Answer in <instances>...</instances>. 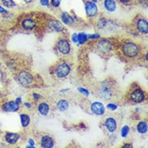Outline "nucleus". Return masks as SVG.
I'll list each match as a JSON object with an SVG mask.
<instances>
[{
  "label": "nucleus",
  "mask_w": 148,
  "mask_h": 148,
  "mask_svg": "<svg viewBox=\"0 0 148 148\" xmlns=\"http://www.w3.org/2000/svg\"><path fill=\"white\" fill-rule=\"evenodd\" d=\"M122 51L125 56L129 57V58H133V57L136 56L138 53L139 49H138V47L137 46V45H135L134 43L126 42L123 45Z\"/></svg>",
  "instance_id": "1"
},
{
  "label": "nucleus",
  "mask_w": 148,
  "mask_h": 148,
  "mask_svg": "<svg viewBox=\"0 0 148 148\" xmlns=\"http://www.w3.org/2000/svg\"><path fill=\"white\" fill-rule=\"evenodd\" d=\"M105 126L109 132H114L116 129V121L112 117H108L105 121Z\"/></svg>",
  "instance_id": "11"
},
{
  "label": "nucleus",
  "mask_w": 148,
  "mask_h": 148,
  "mask_svg": "<svg viewBox=\"0 0 148 148\" xmlns=\"http://www.w3.org/2000/svg\"><path fill=\"white\" fill-rule=\"evenodd\" d=\"M120 1L121 3H129L130 0H120Z\"/></svg>",
  "instance_id": "35"
},
{
  "label": "nucleus",
  "mask_w": 148,
  "mask_h": 148,
  "mask_svg": "<svg viewBox=\"0 0 148 148\" xmlns=\"http://www.w3.org/2000/svg\"><path fill=\"white\" fill-rule=\"evenodd\" d=\"M85 10H86V14L88 17H94L96 16L98 12L97 6L93 2H87L85 4Z\"/></svg>",
  "instance_id": "7"
},
{
  "label": "nucleus",
  "mask_w": 148,
  "mask_h": 148,
  "mask_svg": "<svg viewBox=\"0 0 148 148\" xmlns=\"http://www.w3.org/2000/svg\"><path fill=\"white\" fill-rule=\"evenodd\" d=\"M72 40L73 41L76 43V42H78V36H77V34H74L72 36Z\"/></svg>",
  "instance_id": "30"
},
{
  "label": "nucleus",
  "mask_w": 148,
  "mask_h": 148,
  "mask_svg": "<svg viewBox=\"0 0 148 148\" xmlns=\"http://www.w3.org/2000/svg\"><path fill=\"white\" fill-rule=\"evenodd\" d=\"M4 6H6L8 8H12L16 7V3L13 0H1Z\"/></svg>",
  "instance_id": "23"
},
{
  "label": "nucleus",
  "mask_w": 148,
  "mask_h": 148,
  "mask_svg": "<svg viewBox=\"0 0 148 148\" xmlns=\"http://www.w3.org/2000/svg\"><path fill=\"white\" fill-rule=\"evenodd\" d=\"M77 36H78V41L79 42V44H84L88 40V36L85 33H79V35H77Z\"/></svg>",
  "instance_id": "24"
},
{
  "label": "nucleus",
  "mask_w": 148,
  "mask_h": 148,
  "mask_svg": "<svg viewBox=\"0 0 148 148\" xmlns=\"http://www.w3.org/2000/svg\"><path fill=\"white\" fill-rule=\"evenodd\" d=\"M40 3L44 7H49V0H40Z\"/></svg>",
  "instance_id": "29"
},
{
  "label": "nucleus",
  "mask_w": 148,
  "mask_h": 148,
  "mask_svg": "<svg viewBox=\"0 0 148 148\" xmlns=\"http://www.w3.org/2000/svg\"><path fill=\"white\" fill-rule=\"evenodd\" d=\"M25 3H32V0H23Z\"/></svg>",
  "instance_id": "34"
},
{
  "label": "nucleus",
  "mask_w": 148,
  "mask_h": 148,
  "mask_svg": "<svg viewBox=\"0 0 148 148\" xmlns=\"http://www.w3.org/2000/svg\"><path fill=\"white\" fill-rule=\"evenodd\" d=\"M24 106H26V108H31V104H28V103H25V104H24Z\"/></svg>",
  "instance_id": "33"
},
{
  "label": "nucleus",
  "mask_w": 148,
  "mask_h": 148,
  "mask_svg": "<svg viewBox=\"0 0 148 148\" xmlns=\"http://www.w3.org/2000/svg\"><path fill=\"white\" fill-rule=\"evenodd\" d=\"M107 108H108V109L113 111V110H116V108H117V105L114 104H108V105H107Z\"/></svg>",
  "instance_id": "28"
},
{
  "label": "nucleus",
  "mask_w": 148,
  "mask_h": 148,
  "mask_svg": "<svg viewBox=\"0 0 148 148\" xmlns=\"http://www.w3.org/2000/svg\"><path fill=\"white\" fill-rule=\"evenodd\" d=\"M78 90H79V92H81L82 94H84V96H89V92H88V90H86V89H84V88H79Z\"/></svg>",
  "instance_id": "27"
},
{
  "label": "nucleus",
  "mask_w": 148,
  "mask_h": 148,
  "mask_svg": "<svg viewBox=\"0 0 148 148\" xmlns=\"http://www.w3.org/2000/svg\"><path fill=\"white\" fill-rule=\"evenodd\" d=\"M22 27L24 28L25 30H32L33 28L36 27V22L32 19H25L22 21Z\"/></svg>",
  "instance_id": "15"
},
{
  "label": "nucleus",
  "mask_w": 148,
  "mask_h": 148,
  "mask_svg": "<svg viewBox=\"0 0 148 148\" xmlns=\"http://www.w3.org/2000/svg\"><path fill=\"white\" fill-rule=\"evenodd\" d=\"M40 145H41L42 147L44 148H51L53 147V140L51 137L46 135V136L42 137Z\"/></svg>",
  "instance_id": "17"
},
{
  "label": "nucleus",
  "mask_w": 148,
  "mask_h": 148,
  "mask_svg": "<svg viewBox=\"0 0 148 148\" xmlns=\"http://www.w3.org/2000/svg\"><path fill=\"white\" fill-rule=\"evenodd\" d=\"M112 95L113 94H112L111 87L106 82L102 84V86L100 88V92H99V96L100 98H102L104 100H108L112 97Z\"/></svg>",
  "instance_id": "3"
},
{
  "label": "nucleus",
  "mask_w": 148,
  "mask_h": 148,
  "mask_svg": "<svg viewBox=\"0 0 148 148\" xmlns=\"http://www.w3.org/2000/svg\"><path fill=\"white\" fill-rule=\"evenodd\" d=\"M17 80L20 85L26 87L32 83V76L30 73L27 71H21L17 75Z\"/></svg>",
  "instance_id": "2"
},
{
  "label": "nucleus",
  "mask_w": 148,
  "mask_h": 148,
  "mask_svg": "<svg viewBox=\"0 0 148 148\" xmlns=\"http://www.w3.org/2000/svg\"><path fill=\"white\" fill-rule=\"evenodd\" d=\"M28 143H30V146H34V143H33V141H32V139H29Z\"/></svg>",
  "instance_id": "36"
},
{
  "label": "nucleus",
  "mask_w": 148,
  "mask_h": 148,
  "mask_svg": "<svg viewBox=\"0 0 148 148\" xmlns=\"http://www.w3.org/2000/svg\"><path fill=\"white\" fill-rule=\"evenodd\" d=\"M3 109L5 112H16L19 109V104L14 101H9L3 105Z\"/></svg>",
  "instance_id": "10"
},
{
  "label": "nucleus",
  "mask_w": 148,
  "mask_h": 148,
  "mask_svg": "<svg viewBox=\"0 0 148 148\" xmlns=\"http://www.w3.org/2000/svg\"><path fill=\"white\" fill-rule=\"evenodd\" d=\"M57 108L60 112H64L69 108V103L66 100H60L58 102Z\"/></svg>",
  "instance_id": "20"
},
{
  "label": "nucleus",
  "mask_w": 148,
  "mask_h": 148,
  "mask_svg": "<svg viewBox=\"0 0 148 148\" xmlns=\"http://www.w3.org/2000/svg\"><path fill=\"white\" fill-rule=\"evenodd\" d=\"M71 72V67L67 63H62L56 68V75L59 78H65Z\"/></svg>",
  "instance_id": "4"
},
{
  "label": "nucleus",
  "mask_w": 148,
  "mask_h": 148,
  "mask_svg": "<svg viewBox=\"0 0 148 148\" xmlns=\"http://www.w3.org/2000/svg\"><path fill=\"white\" fill-rule=\"evenodd\" d=\"M104 8L109 12H113L116 9V3L115 0H104Z\"/></svg>",
  "instance_id": "16"
},
{
  "label": "nucleus",
  "mask_w": 148,
  "mask_h": 148,
  "mask_svg": "<svg viewBox=\"0 0 148 148\" xmlns=\"http://www.w3.org/2000/svg\"><path fill=\"white\" fill-rule=\"evenodd\" d=\"M61 18H62V21L64 24H68V25H71L75 21L74 18L71 16H70L67 12H63L61 16Z\"/></svg>",
  "instance_id": "18"
},
{
  "label": "nucleus",
  "mask_w": 148,
  "mask_h": 148,
  "mask_svg": "<svg viewBox=\"0 0 148 148\" xmlns=\"http://www.w3.org/2000/svg\"><path fill=\"white\" fill-rule=\"evenodd\" d=\"M0 95H1V92H0Z\"/></svg>",
  "instance_id": "39"
},
{
  "label": "nucleus",
  "mask_w": 148,
  "mask_h": 148,
  "mask_svg": "<svg viewBox=\"0 0 148 148\" xmlns=\"http://www.w3.org/2000/svg\"><path fill=\"white\" fill-rule=\"evenodd\" d=\"M38 111H39V112H40L41 115L46 116L48 114L49 111V104L45 103V102L40 103L39 104V106H38Z\"/></svg>",
  "instance_id": "19"
},
{
  "label": "nucleus",
  "mask_w": 148,
  "mask_h": 148,
  "mask_svg": "<svg viewBox=\"0 0 148 148\" xmlns=\"http://www.w3.org/2000/svg\"><path fill=\"white\" fill-rule=\"evenodd\" d=\"M92 2H93V3H97V0H92Z\"/></svg>",
  "instance_id": "38"
},
{
  "label": "nucleus",
  "mask_w": 148,
  "mask_h": 148,
  "mask_svg": "<svg viewBox=\"0 0 148 148\" xmlns=\"http://www.w3.org/2000/svg\"><path fill=\"white\" fill-rule=\"evenodd\" d=\"M58 49L59 50V52L64 55L68 54L71 51V45L67 40L66 39H61L58 42Z\"/></svg>",
  "instance_id": "6"
},
{
  "label": "nucleus",
  "mask_w": 148,
  "mask_h": 148,
  "mask_svg": "<svg viewBox=\"0 0 148 148\" xmlns=\"http://www.w3.org/2000/svg\"><path fill=\"white\" fill-rule=\"evenodd\" d=\"M20 120H21V125L23 127H27L30 124V116L27 114H21L20 115Z\"/></svg>",
  "instance_id": "22"
},
{
  "label": "nucleus",
  "mask_w": 148,
  "mask_h": 148,
  "mask_svg": "<svg viewBox=\"0 0 148 148\" xmlns=\"http://www.w3.org/2000/svg\"><path fill=\"white\" fill-rule=\"evenodd\" d=\"M20 138V134L16 133H8L5 135V139L10 144H15Z\"/></svg>",
  "instance_id": "14"
},
{
  "label": "nucleus",
  "mask_w": 148,
  "mask_h": 148,
  "mask_svg": "<svg viewBox=\"0 0 148 148\" xmlns=\"http://www.w3.org/2000/svg\"><path fill=\"white\" fill-rule=\"evenodd\" d=\"M130 99L134 103H142L145 100V94L141 89H135L130 94Z\"/></svg>",
  "instance_id": "5"
},
{
  "label": "nucleus",
  "mask_w": 148,
  "mask_h": 148,
  "mask_svg": "<svg viewBox=\"0 0 148 148\" xmlns=\"http://www.w3.org/2000/svg\"><path fill=\"white\" fill-rule=\"evenodd\" d=\"M49 27L55 32H62L63 30V26L58 20H52L49 23Z\"/></svg>",
  "instance_id": "12"
},
{
  "label": "nucleus",
  "mask_w": 148,
  "mask_h": 148,
  "mask_svg": "<svg viewBox=\"0 0 148 148\" xmlns=\"http://www.w3.org/2000/svg\"><path fill=\"white\" fill-rule=\"evenodd\" d=\"M97 47L102 53H108L112 49V43L108 40H101L98 42Z\"/></svg>",
  "instance_id": "8"
},
{
  "label": "nucleus",
  "mask_w": 148,
  "mask_h": 148,
  "mask_svg": "<svg viewBox=\"0 0 148 148\" xmlns=\"http://www.w3.org/2000/svg\"><path fill=\"white\" fill-rule=\"evenodd\" d=\"M33 96H34V98H36V99H40V98H41V96H39L37 93H34V94H33Z\"/></svg>",
  "instance_id": "32"
},
{
  "label": "nucleus",
  "mask_w": 148,
  "mask_h": 148,
  "mask_svg": "<svg viewBox=\"0 0 148 148\" xmlns=\"http://www.w3.org/2000/svg\"><path fill=\"white\" fill-rule=\"evenodd\" d=\"M62 0H51V3L53 7L54 8H58L60 6Z\"/></svg>",
  "instance_id": "26"
},
{
  "label": "nucleus",
  "mask_w": 148,
  "mask_h": 148,
  "mask_svg": "<svg viewBox=\"0 0 148 148\" xmlns=\"http://www.w3.org/2000/svg\"><path fill=\"white\" fill-rule=\"evenodd\" d=\"M129 131H130V128H129L127 125H125L124 127L121 129V136L125 138V137L128 135Z\"/></svg>",
  "instance_id": "25"
},
{
  "label": "nucleus",
  "mask_w": 148,
  "mask_h": 148,
  "mask_svg": "<svg viewBox=\"0 0 148 148\" xmlns=\"http://www.w3.org/2000/svg\"><path fill=\"white\" fill-rule=\"evenodd\" d=\"M137 28L138 29V31L142 33L147 34L148 32V24L147 21L144 19H141L138 21L137 23Z\"/></svg>",
  "instance_id": "13"
},
{
  "label": "nucleus",
  "mask_w": 148,
  "mask_h": 148,
  "mask_svg": "<svg viewBox=\"0 0 148 148\" xmlns=\"http://www.w3.org/2000/svg\"><path fill=\"white\" fill-rule=\"evenodd\" d=\"M16 103H17V104H19L20 103V102H21V99H20V98H17V99H16Z\"/></svg>",
  "instance_id": "37"
},
{
  "label": "nucleus",
  "mask_w": 148,
  "mask_h": 148,
  "mask_svg": "<svg viewBox=\"0 0 148 148\" xmlns=\"http://www.w3.org/2000/svg\"><path fill=\"white\" fill-rule=\"evenodd\" d=\"M0 65H1V64H0Z\"/></svg>",
  "instance_id": "40"
},
{
  "label": "nucleus",
  "mask_w": 148,
  "mask_h": 148,
  "mask_svg": "<svg viewBox=\"0 0 148 148\" xmlns=\"http://www.w3.org/2000/svg\"><path fill=\"white\" fill-rule=\"evenodd\" d=\"M98 38L99 37V35L98 34H96V35H90L89 36H88V38Z\"/></svg>",
  "instance_id": "31"
},
{
  "label": "nucleus",
  "mask_w": 148,
  "mask_h": 148,
  "mask_svg": "<svg viewBox=\"0 0 148 148\" xmlns=\"http://www.w3.org/2000/svg\"><path fill=\"white\" fill-rule=\"evenodd\" d=\"M92 112L96 115H103L105 111L104 104L100 102H94L91 105Z\"/></svg>",
  "instance_id": "9"
},
{
  "label": "nucleus",
  "mask_w": 148,
  "mask_h": 148,
  "mask_svg": "<svg viewBox=\"0 0 148 148\" xmlns=\"http://www.w3.org/2000/svg\"><path fill=\"white\" fill-rule=\"evenodd\" d=\"M137 130L140 134H146L147 132V123L145 121H141L137 125Z\"/></svg>",
  "instance_id": "21"
}]
</instances>
